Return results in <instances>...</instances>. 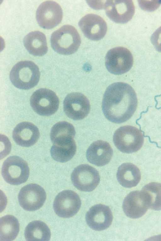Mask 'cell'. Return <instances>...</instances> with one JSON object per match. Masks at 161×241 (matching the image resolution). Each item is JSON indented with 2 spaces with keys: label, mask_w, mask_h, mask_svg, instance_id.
I'll use <instances>...</instances> for the list:
<instances>
[{
  "label": "cell",
  "mask_w": 161,
  "mask_h": 241,
  "mask_svg": "<svg viewBox=\"0 0 161 241\" xmlns=\"http://www.w3.org/2000/svg\"><path fill=\"white\" fill-rule=\"evenodd\" d=\"M81 205L79 195L73 191L67 190L60 192L56 196L53 202V208L58 216L69 218L78 212Z\"/></svg>",
  "instance_id": "11"
},
{
  "label": "cell",
  "mask_w": 161,
  "mask_h": 241,
  "mask_svg": "<svg viewBox=\"0 0 161 241\" xmlns=\"http://www.w3.org/2000/svg\"><path fill=\"white\" fill-rule=\"evenodd\" d=\"M137 100L136 93L129 84L122 82L109 86L104 94L102 109L105 117L116 123L124 122L133 115Z\"/></svg>",
  "instance_id": "1"
},
{
  "label": "cell",
  "mask_w": 161,
  "mask_h": 241,
  "mask_svg": "<svg viewBox=\"0 0 161 241\" xmlns=\"http://www.w3.org/2000/svg\"><path fill=\"white\" fill-rule=\"evenodd\" d=\"M23 43L29 52L34 56H42L48 51L46 36L40 31H35L28 33L24 38Z\"/></svg>",
  "instance_id": "19"
},
{
  "label": "cell",
  "mask_w": 161,
  "mask_h": 241,
  "mask_svg": "<svg viewBox=\"0 0 161 241\" xmlns=\"http://www.w3.org/2000/svg\"><path fill=\"white\" fill-rule=\"evenodd\" d=\"M30 105L38 114L45 116L51 115L58 110L59 99L53 91L41 88L35 91L30 98Z\"/></svg>",
  "instance_id": "7"
},
{
  "label": "cell",
  "mask_w": 161,
  "mask_h": 241,
  "mask_svg": "<svg viewBox=\"0 0 161 241\" xmlns=\"http://www.w3.org/2000/svg\"><path fill=\"white\" fill-rule=\"evenodd\" d=\"M76 146L74 139L59 144H53L50 152L55 161L65 163L71 160L75 155Z\"/></svg>",
  "instance_id": "22"
},
{
  "label": "cell",
  "mask_w": 161,
  "mask_h": 241,
  "mask_svg": "<svg viewBox=\"0 0 161 241\" xmlns=\"http://www.w3.org/2000/svg\"><path fill=\"white\" fill-rule=\"evenodd\" d=\"M151 41L156 50L161 52V26L153 34Z\"/></svg>",
  "instance_id": "27"
},
{
  "label": "cell",
  "mask_w": 161,
  "mask_h": 241,
  "mask_svg": "<svg viewBox=\"0 0 161 241\" xmlns=\"http://www.w3.org/2000/svg\"><path fill=\"white\" fill-rule=\"evenodd\" d=\"M64 111L69 118L75 120H82L89 114L90 102L83 94L79 92L68 94L63 102Z\"/></svg>",
  "instance_id": "12"
},
{
  "label": "cell",
  "mask_w": 161,
  "mask_h": 241,
  "mask_svg": "<svg viewBox=\"0 0 161 241\" xmlns=\"http://www.w3.org/2000/svg\"><path fill=\"white\" fill-rule=\"evenodd\" d=\"M46 198L44 189L36 184L25 185L20 189L18 196L19 205L24 210L34 211L43 205Z\"/></svg>",
  "instance_id": "10"
},
{
  "label": "cell",
  "mask_w": 161,
  "mask_h": 241,
  "mask_svg": "<svg viewBox=\"0 0 161 241\" xmlns=\"http://www.w3.org/2000/svg\"><path fill=\"white\" fill-rule=\"evenodd\" d=\"M117 177L122 186L130 188L138 185L141 180V174L139 168L135 165L125 163L118 168Z\"/></svg>",
  "instance_id": "20"
},
{
  "label": "cell",
  "mask_w": 161,
  "mask_h": 241,
  "mask_svg": "<svg viewBox=\"0 0 161 241\" xmlns=\"http://www.w3.org/2000/svg\"><path fill=\"white\" fill-rule=\"evenodd\" d=\"M139 5L143 10L153 11L158 8L161 4V0L138 1Z\"/></svg>",
  "instance_id": "26"
},
{
  "label": "cell",
  "mask_w": 161,
  "mask_h": 241,
  "mask_svg": "<svg viewBox=\"0 0 161 241\" xmlns=\"http://www.w3.org/2000/svg\"><path fill=\"white\" fill-rule=\"evenodd\" d=\"M1 173L4 180L11 185H18L26 181L29 168L22 158L14 156L8 158L3 163Z\"/></svg>",
  "instance_id": "5"
},
{
  "label": "cell",
  "mask_w": 161,
  "mask_h": 241,
  "mask_svg": "<svg viewBox=\"0 0 161 241\" xmlns=\"http://www.w3.org/2000/svg\"><path fill=\"white\" fill-rule=\"evenodd\" d=\"M36 126L31 122H23L17 125L13 130V138L18 145L28 147L34 145L40 137Z\"/></svg>",
  "instance_id": "17"
},
{
  "label": "cell",
  "mask_w": 161,
  "mask_h": 241,
  "mask_svg": "<svg viewBox=\"0 0 161 241\" xmlns=\"http://www.w3.org/2000/svg\"><path fill=\"white\" fill-rule=\"evenodd\" d=\"M107 16L113 22L125 24L132 18L135 7L132 0H107L104 3Z\"/></svg>",
  "instance_id": "13"
},
{
  "label": "cell",
  "mask_w": 161,
  "mask_h": 241,
  "mask_svg": "<svg viewBox=\"0 0 161 241\" xmlns=\"http://www.w3.org/2000/svg\"><path fill=\"white\" fill-rule=\"evenodd\" d=\"M38 66L30 61H21L15 64L10 73V79L16 87L27 90L35 86L39 80Z\"/></svg>",
  "instance_id": "3"
},
{
  "label": "cell",
  "mask_w": 161,
  "mask_h": 241,
  "mask_svg": "<svg viewBox=\"0 0 161 241\" xmlns=\"http://www.w3.org/2000/svg\"><path fill=\"white\" fill-rule=\"evenodd\" d=\"M0 241H11L17 237L19 230L18 219L12 215H7L0 218Z\"/></svg>",
  "instance_id": "23"
},
{
  "label": "cell",
  "mask_w": 161,
  "mask_h": 241,
  "mask_svg": "<svg viewBox=\"0 0 161 241\" xmlns=\"http://www.w3.org/2000/svg\"><path fill=\"white\" fill-rule=\"evenodd\" d=\"M133 58L131 52L123 47H117L110 50L105 59L108 71L115 75H121L129 71L132 67Z\"/></svg>",
  "instance_id": "6"
},
{
  "label": "cell",
  "mask_w": 161,
  "mask_h": 241,
  "mask_svg": "<svg viewBox=\"0 0 161 241\" xmlns=\"http://www.w3.org/2000/svg\"><path fill=\"white\" fill-rule=\"evenodd\" d=\"M141 191L149 208L161 210V184L150 183L144 186Z\"/></svg>",
  "instance_id": "24"
},
{
  "label": "cell",
  "mask_w": 161,
  "mask_h": 241,
  "mask_svg": "<svg viewBox=\"0 0 161 241\" xmlns=\"http://www.w3.org/2000/svg\"><path fill=\"white\" fill-rule=\"evenodd\" d=\"M113 215L109 207L102 204L92 207L86 213V220L87 224L92 229L97 231L104 230L111 225Z\"/></svg>",
  "instance_id": "15"
},
{
  "label": "cell",
  "mask_w": 161,
  "mask_h": 241,
  "mask_svg": "<svg viewBox=\"0 0 161 241\" xmlns=\"http://www.w3.org/2000/svg\"><path fill=\"white\" fill-rule=\"evenodd\" d=\"M24 236L27 241H49L51 233L47 225L42 221L35 220L29 223L26 227Z\"/></svg>",
  "instance_id": "21"
},
{
  "label": "cell",
  "mask_w": 161,
  "mask_h": 241,
  "mask_svg": "<svg viewBox=\"0 0 161 241\" xmlns=\"http://www.w3.org/2000/svg\"><path fill=\"white\" fill-rule=\"evenodd\" d=\"M122 207L125 215L133 219L142 217L149 208L142 193L138 190L132 191L126 196Z\"/></svg>",
  "instance_id": "16"
},
{
  "label": "cell",
  "mask_w": 161,
  "mask_h": 241,
  "mask_svg": "<svg viewBox=\"0 0 161 241\" xmlns=\"http://www.w3.org/2000/svg\"><path fill=\"white\" fill-rule=\"evenodd\" d=\"M78 25L84 35L94 41L103 39L107 29V24L104 19L100 16L93 13L83 16L79 21Z\"/></svg>",
  "instance_id": "14"
},
{
  "label": "cell",
  "mask_w": 161,
  "mask_h": 241,
  "mask_svg": "<svg viewBox=\"0 0 161 241\" xmlns=\"http://www.w3.org/2000/svg\"><path fill=\"white\" fill-rule=\"evenodd\" d=\"M62 9L57 2L52 0L43 2L38 7L36 13L37 21L42 28L52 29L61 22Z\"/></svg>",
  "instance_id": "9"
},
{
  "label": "cell",
  "mask_w": 161,
  "mask_h": 241,
  "mask_svg": "<svg viewBox=\"0 0 161 241\" xmlns=\"http://www.w3.org/2000/svg\"><path fill=\"white\" fill-rule=\"evenodd\" d=\"M75 133V128L72 124L67 121H60L52 127L50 137L51 141L54 144L74 138Z\"/></svg>",
  "instance_id": "25"
},
{
  "label": "cell",
  "mask_w": 161,
  "mask_h": 241,
  "mask_svg": "<svg viewBox=\"0 0 161 241\" xmlns=\"http://www.w3.org/2000/svg\"><path fill=\"white\" fill-rule=\"evenodd\" d=\"M74 185L81 191L90 192L94 190L100 180L98 171L87 164H81L76 167L71 175Z\"/></svg>",
  "instance_id": "8"
},
{
  "label": "cell",
  "mask_w": 161,
  "mask_h": 241,
  "mask_svg": "<svg viewBox=\"0 0 161 241\" xmlns=\"http://www.w3.org/2000/svg\"><path fill=\"white\" fill-rule=\"evenodd\" d=\"M113 141L120 151L130 153L137 152L141 148L143 144L144 138L138 128L127 125L121 126L115 131Z\"/></svg>",
  "instance_id": "4"
},
{
  "label": "cell",
  "mask_w": 161,
  "mask_h": 241,
  "mask_svg": "<svg viewBox=\"0 0 161 241\" xmlns=\"http://www.w3.org/2000/svg\"><path fill=\"white\" fill-rule=\"evenodd\" d=\"M113 154V149L108 142L98 140L93 142L89 147L86 157L90 163L102 166L109 163Z\"/></svg>",
  "instance_id": "18"
},
{
  "label": "cell",
  "mask_w": 161,
  "mask_h": 241,
  "mask_svg": "<svg viewBox=\"0 0 161 241\" xmlns=\"http://www.w3.org/2000/svg\"><path fill=\"white\" fill-rule=\"evenodd\" d=\"M81 41L77 29L70 25H64L53 32L50 40L53 49L59 54L64 55L72 54L76 52Z\"/></svg>",
  "instance_id": "2"
}]
</instances>
